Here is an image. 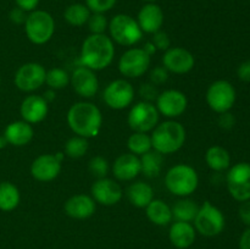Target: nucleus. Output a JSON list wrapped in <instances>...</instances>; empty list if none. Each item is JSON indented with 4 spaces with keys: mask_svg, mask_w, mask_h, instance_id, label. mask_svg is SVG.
I'll return each instance as SVG.
<instances>
[{
    "mask_svg": "<svg viewBox=\"0 0 250 249\" xmlns=\"http://www.w3.org/2000/svg\"><path fill=\"white\" fill-rule=\"evenodd\" d=\"M67 124L76 136L89 139L98 136L102 129V111L93 103H75L67 112Z\"/></svg>",
    "mask_w": 250,
    "mask_h": 249,
    "instance_id": "f257e3e1",
    "label": "nucleus"
},
{
    "mask_svg": "<svg viewBox=\"0 0 250 249\" xmlns=\"http://www.w3.org/2000/svg\"><path fill=\"white\" fill-rule=\"evenodd\" d=\"M115 56L114 42L106 34H90L81 48V63L93 71L106 68Z\"/></svg>",
    "mask_w": 250,
    "mask_h": 249,
    "instance_id": "f03ea898",
    "label": "nucleus"
},
{
    "mask_svg": "<svg viewBox=\"0 0 250 249\" xmlns=\"http://www.w3.org/2000/svg\"><path fill=\"white\" fill-rule=\"evenodd\" d=\"M186 129L175 120L158 124V126L151 131V146L155 151L167 155L180 150L186 142Z\"/></svg>",
    "mask_w": 250,
    "mask_h": 249,
    "instance_id": "7ed1b4c3",
    "label": "nucleus"
},
{
    "mask_svg": "<svg viewBox=\"0 0 250 249\" xmlns=\"http://www.w3.org/2000/svg\"><path fill=\"white\" fill-rule=\"evenodd\" d=\"M199 185V176L194 167L187 164L172 166L165 175V186L170 193L177 197H189Z\"/></svg>",
    "mask_w": 250,
    "mask_h": 249,
    "instance_id": "20e7f679",
    "label": "nucleus"
},
{
    "mask_svg": "<svg viewBox=\"0 0 250 249\" xmlns=\"http://www.w3.org/2000/svg\"><path fill=\"white\" fill-rule=\"evenodd\" d=\"M24 32L29 42L36 45L48 43L55 32V21L49 12L34 10L29 12L24 22Z\"/></svg>",
    "mask_w": 250,
    "mask_h": 249,
    "instance_id": "39448f33",
    "label": "nucleus"
},
{
    "mask_svg": "<svg viewBox=\"0 0 250 249\" xmlns=\"http://www.w3.org/2000/svg\"><path fill=\"white\" fill-rule=\"evenodd\" d=\"M110 38L112 42L122 46H132L138 43L143 37L141 27L137 20L129 15L119 14L109 22Z\"/></svg>",
    "mask_w": 250,
    "mask_h": 249,
    "instance_id": "423d86ee",
    "label": "nucleus"
},
{
    "mask_svg": "<svg viewBox=\"0 0 250 249\" xmlns=\"http://www.w3.org/2000/svg\"><path fill=\"white\" fill-rule=\"evenodd\" d=\"M194 228L204 237H215L225 228V216L221 210L210 202H204L199 207L194 219Z\"/></svg>",
    "mask_w": 250,
    "mask_h": 249,
    "instance_id": "0eeeda50",
    "label": "nucleus"
},
{
    "mask_svg": "<svg viewBox=\"0 0 250 249\" xmlns=\"http://www.w3.org/2000/svg\"><path fill=\"white\" fill-rule=\"evenodd\" d=\"M159 117L160 114L155 105L142 100L131 107L127 116V124L133 132L148 133L158 126Z\"/></svg>",
    "mask_w": 250,
    "mask_h": 249,
    "instance_id": "6e6552de",
    "label": "nucleus"
},
{
    "mask_svg": "<svg viewBox=\"0 0 250 249\" xmlns=\"http://www.w3.org/2000/svg\"><path fill=\"white\" fill-rule=\"evenodd\" d=\"M236 102V89L225 80L215 81L207 90V103L211 110L217 114L227 112Z\"/></svg>",
    "mask_w": 250,
    "mask_h": 249,
    "instance_id": "1a4fd4ad",
    "label": "nucleus"
},
{
    "mask_svg": "<svg viewBox=\"0 0 250 249\" xmlns=\"http://www.w3.org/2000/svg\"><path fill=\"white\" fill-rule=\"evenodd\" d=\"M227 188L232 197L238 202L250 199V164L238 163L227 173Z\"/></svg>",
    "mask_w": 250,
    "mask_h": 249,
    "instance_id": "9d476101",
    "label": "nucleus"
},
{
    "mask_svg": "<svg viewBox=\"0 0 250 249\" xmlns=\"http://www.w3.org/2000/svg\"><path fill=\"white\" fill-rule=\"evenodd\" d=\"M150 58L143 48H131L125 51L119 60V71L127 78H138L148 71Z\"/></svg>",
    "mask_w": 250,
    "mask_h": 249,
    "instance_id": "9b49d317",
    "label": "nucleus"
},
{
    "mask_svg": "<svg viewBox=\"0 0 250 249\" xmlns=\"http://www.w3.org/2000/svg\"><path fill=\"white\" fill-rule=\"evenodd\" d=\"M105 104L114 110H124L133 103V85L126 80H115L110 82L103 93Z\"/></svg>",
    "mask_w": 250,
    "mask_h": 249,
    "instance_id": "f8f14e48",
    "label": "nucleus"
},
{
    "mask_svg": "<svg viewBox=\"0 0 250 249\" xmlns=\"http://www.w3.org/2000/svg\"><path fill=\"white\" fill-rule=\"evenodd\" d=\"M46 70L38 62H27L15 73V85L22 92H34L45 84Z\"/></svg>",
    "mask_w": 250,
    "mask_h": 249,
    "instance_id": "ddd939ff",
    "label": "nucleus"
},
{
    "mask_svg": "<svg viewBox=\"0 0 250 249\" xmlns=\"http://www.w3.org/2000/svg\"><path fill=\"white\" fill-rule=\"evenodd\" d=\"M155 102L159 114L171 120L183 115L188 106V99L186 94L177 89H167L164 90L163 93H159Z\"/></svg>",
    "mask_w": 250,
    "mask_h": 249,
    "instance_id": "4468645a",
    "label": "nucleus"
},
{
    "mask_svg": "<svg viewBox=\"0 0 250 249\" xmlns=\"http://www.w3.org/2000/svg\"><path fill=\"white\" fill-rule=\"evenodd\" d=\"M195 59L189 50L180 46L167 49L163 56V66L171 73L185 75L193 70Z\"/></svg>",
    "mask_w": 250,
    "mask_h": 249,
    "instance_id": "2eb2a0df",
    "label": "nucleus"
},
{
    "mask_svg": "<svg viewBox=\"0 0 250 249\" xmlns=\"http://www.w3.org/2000/svg\"><path fill=\"white\" fill-rule=\"evenodd\" d=\"M90 193H92V198L95 200V203L100 205H105V207L116 205L122 199V195H124V190H122L121 186L116 181L107 177L98 178L93 183L92 188H90Z\"/></svg>",
    "mask_w": 250,
    "mask_h": 249,
    "instance_id": "dca6fc26",
    "label": "nucleus"
},
{
    "mask_svg": "<svg viewBox=\"0 0 250 249\" xmlns=\"http://www.w3.org/2000/svg\"><path fill=\"white\" fill-rule=\"evenodd\" d=\"M70 83L73 90L80 97L85 99L94 97L99 89V81L95 75V71L85 66H80L73 71L72 75L70 76Z\"/></svg>",
    "mask_w": 250,
    "mask_h": 249,
    "instance_id": "f3484780",
    "label": "nucleus"
},
{
    "mask_svg": "<svg viewBox=\"0 0 250 249\" xmlns=\"http://www.w3.org/2000/svg\"><path fill=\"white\" fill-rule=\"evenodd\" d=\"M61 172V161L54 154H42L37 156L31 165L32 177L39 182L54 181Z\"/></svg>",
    "mask_w": 250,
    "mask_h": 249,
    "instance_id": "a211bd4d",
    "label": "nucleus"
},
{
    "mask_svg": "<svg viewBox=\"0 0 250 249\" xmlns=\"http://www.w3.org/2000/svg\"><path fill=\"white\" fill-rule=\"evenodd\" d=\"M22 120L28 124H39L46 117L49 112V104L42 95H28L21 103L20 107Z\"/></svg>",
    "mask_w": 250,
    "mask_h": 249,
    "instance_id": "6ab92c4d",
    "label": "nucleus"
},
{
    "mask_svg": "<svg viewBox=\"0 0 250 249\" xmlns=\"http://www.w3.org/2000/svg\"><path fill=\"white\" fill-rule=\"evenodd\" d=\"M63 209L67 216L76 220H85L93 216L97 209V203L90 195L76 194L66 200Z\"/></svg>",
    "mask_w": 250,
    "mask_h": 249,
    "instance_id": "aec40b11",
    "label": "nucleus"
},
{
    "mask_svg": "<svg viewBox=\"0 0 250 249\" xmlns=\"http://www.w3.org/2000/svg\"><path fill=\"white\" fill-rule=\"evenodd\" d=\"M137 22L143 33L154 34L160 31L164 24L163 9L155 2H148L139 10Z\"/></svg>",
    "mask_w": 250,
    "mask_h": 249,
    "instance_id": "412c9836",
    "label": "nucleus"
},
{
    "mask_svg": "<svg viewBox=\"0 0 250 249\" xmlns=\"http://www.w3.org/2000/svg\"><path fill=\"white\" fill-rule=\"evenodd\" d=\"M112 173L119 181H132L141 173L139 156L132 153L121 154L112 164Z\"/></svg>",
    "mask_w": 250,
    "mask_h": 249,
    "instance_id": "4be33fe9",
    "label": "nucleus"
},
{
    "mask_svg": "<svg viewBox=\"0 0 250 249\" xmlns=\"http://www.w3.org/2000/svg\"><path fill=\"white\" fill-rule=\"evenodd\" d=\"M197 231L190 222L175 221L168 231V239L177 249H187L195 242Z\"/></svg>",
    "mask_w": 250,
    "mask_h": 249,
    "instance_id": "5701e85b",
    "label": "nucleus"
},
{
    "mask_svg": "<svg viewBox=\"0 0 250 249\" xmlns=\"http://www.w3.org/2000/svg\"><path fill=\"white\" fill-rule=\"evenodd\" d=\"M33 127L31 124L23 121H14L6 126L4 136L7 143L14 146H24L33 138Z\"/></svg>",
    "mask_w": 250,
    "mask_h": 249,
    "instance_id": "b1692460",
    "label": "nucleus"
},
{
    "mask_svg": "<svg viewBox=\"0 0 250 249\" xmlns=\"http://www.w3.org/2000/svg\"><path fill=\"white\" fill-rule=\"evenodd\" d=\"M126 195L129 203L136 208H146L149 203L154 199V190L148 183L143 181H137L128 186Z\"/></svg>",
    "mask_w": 250,
    "mask_h": 249,
    "instance_id": "393cba45",
    "label": "nucleus"
},
{
    "mask_svg": "<svg viewBox=\"0 0 250 249\" xmlns=\"http://www.w3.org/2000/svg\"><path fill=\"white\" fill-rule=\"evenodd\" d=\"M146 217L156 226H167L172 221V210L161 199H153L146 208Z\"/></svg>",
    "mask_w": 250,
    "mask_h": 249,
    "instance_id": "a878e982",
    "label": "nucleus"
},
{
    "mask_svg": "<svg viewBox=\"0 0 250 249\" xmlns=\"http://www.w3.org/2000/svg\"><path fill=\"white\" fill-rule=\"evenodd\" d=\"M141 160V173L149 178L158 177L163 170L164 158L163 154L158 153L154 149L139 156Z\"/></svg>",
    "mask_w": 250,
    "mask_h": 249,
    "instance_id": "bb28decb",
    "label": "nucleus"
},
{
    "mask_svg": "<svg viewBox=\"0 0 250 249\" xmlns=\"http://www.w3.org/2000/svg\"><path fill=\"white\" fill-rule=\"evenodd\" d=\"M21 200L20 190L14 183L0 182V210L1 211H12L16 209Z\"/></svg>",
    "mask_w": 250,
    "mask_h": 249,
    "instance_id": "cd10ccee",
    "label": "nucleus"
},
{
    "mask_svg": "<svg viewBox=\"0 0 250 249\" xmlns=\"http://www.w3.org/2000/svg\"><path fill=\"white\" fill-rule=\"evenodd\" d=\"M171 210H172V219L175 221L193 222L199 210V205L194 200L183 198V199L177 200Z\"/></svg>",
    "mask_w": 250,
    "mask_h": 249,
    "instance_id": "c85d7f7f",
    "label": "nucleus"
},
{
    "mask_svg": "<svg viewBox=\"0 0 250 249\" xmlns=\"http://www.w3.org/2000/svg\"><path fill=\"white\" fill-rule=\"evenodd\" d=\"M208 166L214 171H225L231 165V156L225 148L219 145L210 146L205 154Z\"/></svg>",
    "mask_w": 250,
    "mask_h": 249,
    "instance_id": "c756f323",
    "label": "nucleus"
},
{
    "mask_svg": "<svg viewBox=\"0 0 250 249\" xmlns=\"http://www.w3.org/2000/svg\"><path fill=\"white\" fill-rule=\"evenodd\" d=\"M90 14L92 12L85 6V4L76 2V4H71L66 7L65 12H63V19L70 26L82 27L88 22Z\"/></svg>",
    "mask_w": 250,
    "mask_h": 249,
    "instance_id": "7c9ffc66",
    "label": "nucleus"
},
{
    "mask_svg": "<svg viewBox=\"0 0 250 249\" xmlns=\"http://www.w3.org/2000/svg\"><path fill=\"white\" fill-rule=\"evenodd\" d=\"M127 148L129 153L137 156L148 153L153 149L151 146V138L148 133H141V132H133L127 139Z\"/></svg>",
    "mask_w": 250,
    "mask_h": 249,
    "instance_id": "2f4dec72",
    "label": "nucleus"
},
{
    "mask_svg": "<svg viewBox=\"0 0 250 249\" xmlns=\"http://www.w3.org/2000/svg\"><path fill=\"white\" fill-rule=\"evenodd\" d=\"M89 148L88 139L84 137L75 136L68 139L65 144V156H68L71 159H80L85 155Z\"/></svg>",
    "mask_w": 250,
    "mask_h": 249,
    "instance_id": "473e14b6",
    "label": "nucleus"
},
{
    "mask_svg": "<svg viewBox=\"0 0 250 249\" xmlns=\"http://www.w3.org/2000/svg\"><path fill=\"white\" fill-rule=\"evenodd\" d=\"M45 83L49 89L60 90L63 89L70 83V76L65 70L60 67H54L46 71Z\"/></svg>",
    "mask_w": 250,
    "mask_h": 249,
    "instance_id": "72a5a7b5",
    "label": "nucleus"
},
{
    "mask_svg": "<svg viewBox=\"0 0 250 249\" xmlns=\"http://www.w3.org/2000/svg\"><path fill=\"white\" fill-rule=\"evenodd\" d=\"M88 168H89V172L92 173V176L97 178H104L106 177L107 173L110 171V165L109 161L106 160L103 156H93L90 159L89 164H88Z\"/></svg>",
    "mask_w": 250,
    "mask_h": 249,
    "instance_id": "f704fd0d",
    "label": "nucleus"
},
{
    "mask_svg": "<svg viewBox=\"0 0 250 249\" xmlns=\"http://www.w3.org/2000/svg\"><path fill=\"white\" fill-rule=\"evenodd\" d=\"M87 24L92 34H105L109 27V22L104 14H90Z\"/></svg>",
    "mask_w": 250,
    "mask_h": 249,
    "instance_id": "c9c22d12",
    "label": "nucleus"
},
{
    "mask_svg": "<svg viewBox=\"0 0 250 249\" xmlns=\"http://www.w3.org/2000/svg\"><path fill=\"white\" fill-rule=\"evenodd\" d=\"M117 0H85V6L92 14H105L116 5Z\"/></svg>",
    "mask_w": 250,
    "mask_h": 249,
    "instance_id": "e433bc0d",
    "label": "nucleus"
},
{
    "mask_svg": "<svg viewBox=\"0 0 250 249\" xmlns=\"http://www.w3.org/2000/svg\"><path fill=\"white\" fill-rule=\"evenodd\" d=\"M151 43L155 45L156 50L166 51L167 49L171 48V39L168 37V34L164 31H158L153 34V39H151Z\"/></svg>",
    "mask_w": 250,
    "mask_h": 249,
    "instance_id": "4c0bfd02",
    "label": "nucleus"
},
{
    "mask_svg": "<svg viewBox=\"0 0 250 249\" xmlns=\"http://www.w3.org/2000/svg\"><path fill=\"white\" fill-rule=\"evenodd\" d=\"M168 75H170V72L164 66H156L149 73V80L153 84L160 85L167 82Z\"/></svg>",
    "mask_w": 250,
    "mask_h": 249,
    "instance_id": "58836bf2",
    "label": "nucleus"
},
{
    "mask_svg": "<svg viewBox=\"0 0 250 249\" xmlns=\"http://www.w3.org/2000/svg\"><path fill=\"white\" fill-rule=\"evenodd\" d=\"M139 95L143 98V102L153 103L154 100H156V98H158L159 92L158 89H156V85L149 82L141 85V88H139Z\"/></svg>",
    "mask_w": 250,
    "mask_h": 249,
    "instance_id": "ea45409f",
    "label": "nucleus"
},
{
    "mask_svg": "<svg viewBox=\"0 0 250 249\" xmlns=\"http://www.w3.org/2000/svg\"><path fill=\"white\" fill-rule=\"evenodd\" d=\"M27 16H28L27 12L17 6L10 11V20H11L15 24H24V22H26L27 20Z\"/></svg>",
    "mask_w": 250,
    "mask_h": 249,
    "instance_id": "a19ab883",
    "label": "nucleus"
},
{
    "mask_svg": "<svg viewBox=\"0 0 250 249\" xmlns=\"http://www.w3.org/2000/svg\"><path fill=\"white\" fill-rule=\"evenodd\" d=\"M236 124V119L232 114L227 112H222L219 116V126L224 129H231Z\"/></svg>",
    "mask_w": 250,
    "mask_h": 249,
    "instance_id": "79ce46f5",
    "label": "nucleus"
},
{
    "mask_svg": "<svg viewBox=\"0 0 250 249\" xmlns=\"http://www.w3.org/2000/svg\"><path fill=\"white\" fill-rule=\"evenodd\" d=\"M238 212L242 222L247 225V226H250V199L246 200V202H242Z\"/></svg>",
    "mask_w": 250,
    "mask_h": 249,
    "instance_id": "37998d69",
    "label": "nucleus"
},
{
    "mask_svg": "<svg viewBox=\"0 0 250 249\" xmlns=\"http://www.w3.org/2000/svg\"><path fill=\"white\" fill-rule=\"evenodd\" d=\"M237 75H238L239 80L244 81V82H250V60L244 61L238 66Z\"/></svg>",
    "mask_w": 250,
    "mask_h": 249,
    "instance_id": "c03bdc74",
    "label": "nucleus"
},
{
    "mask_svg": "<svg viewBox=\"0 0 250 249\" xmlns=\"http://www.w3.org/2000/svg\"><path fill=\"white\" fill-rule=\"evenodd\" d=\"M16 6L20 9L24 10L26 12H32L37 10V6L39 4V0H15Z\"/></svg>",
    "mask_w": 250,
    "mask_h": 249,
    "instance_id": "a18cd8bd",
    "label": "nucleus"
},
{
    "mask_svg": "<svg viewBox=\"0 0 250 249\" xmlns=\"http://www.w3.org/2000/svg\"><path fill=\"white\" fill-rule=\"evenodd\" d=\"M239 249H250V227L242 233L239 239Z\"/></svg>",
    "mask_w": 250,
    "mask_h": 249,
    "instance_id": "49530a36",
    "label": "nucleus"
},
{
    "mask_svg": "<svg viewBox=\"0 0 250 249\" xmlns=\"http://www.w3.org/2000/svg\"><path fill=\"white\" fill-rule=\"evenodd\" d=\"M56 90H53V89H48L46 90L45 93H44V95H42V97L44 98V99H45V102L48 103H53L54 100H55V98H56Z\"/></svg>",
    "mask_w": 250,
    "mask_h": 249,
    "instance_id": "de8ad7c7",
    "label": "nucleus"
},
{
    "mask_svg": "<svg viewBox=\"0 0 250 249\" xmlns=\"http://www.w3.org/2000/svg\"><path fill=\"white\" fill-rule=\"evenodd\" d=\"M143 50L146 51V53L148 54L149 56H151V55H153V54H155L156 48H155V45H154V44L151 43V42H146V43L144 44Z\"/></svg>",
    "mask_w": 250,
    "mask_h": 249,
    "instance_id": "09e8293b",
    "label": "nucleus"
},
{
    "mask_svg": "<svg viewBox=\"0 0 250 249\" xmlns=\"http://www.w3.org/2000/svg\"><path fill=\"white\" fill-rule=\"evenodd\" d=\"M7 144L9 143H7V141H6V138H5L4 134H2V136H0V149H4Z\"/></svg>",
    "mask_w": 250,
    "mask_h": 249,
    "instance_id": "8fccbe9b",
    "label": "nucleus"
},
{
    "mask_svg": "<svg viewBox=\"0 0 250 249\" xmlns=\"http://www.w3.org/2000/svg\"><path fill=\"white\" fill-rule=\"evenodd\" d=\"M142 1H146V4H148V2H154V1H156V0H142Z\"/></svg>",
    "mask_w": 250,
    "mask_h": 249,
    "instance_id": "3c124183",
    "label": "nucleus"
},
{
    "mask_svg": "<svg viewBox=\"0 0 250 249\" xmlns=\"http://www.w3.org/2000/svg\"><path fill=\"white\" fill-rule=\"evenodd\" d=\"M0 83H1V76H0Z\"/></svg>",
    "mask_w": 250,
    "mask_h": 249,
    "instance_id": "603ef678",
    "label": "nucleus"
}]
</instances>
